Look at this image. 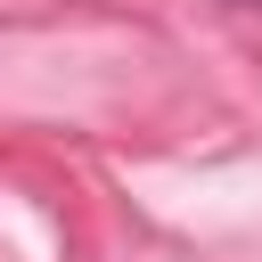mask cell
<instances>
[{
	"instance_id": "6da1fadb",
	"label": "cell",
	"mask_w": 262,
	"mask_h": 262,
	"mask_svg": "<svg viewBox=\"0 0 262 262\" xmlns=\"http://www.w3.org/2000/svg\"><path fill=\"white\" fill-rule=\"evenodd\" d=\"M237 8H262V0H237Z\"/></svg>"
}]
</instances>
